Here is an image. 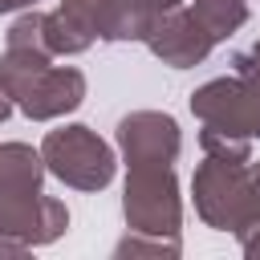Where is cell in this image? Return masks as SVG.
Masks as SVG:
<instances>
[{"mask_svg": "<svg viewBox=\"0 0 260 260\" xmlns=\"http://www.w3.org/2000/svg\"><path fill=\"white\" fill-rule=\"evenodd\" d=\"M41 162L53 179H61L73 191H102V187H110V179L118 171L110 142L98 138V130H89L81 122L49 130L41 138Z\"/></svg>", "mask_w": 260, "mask_h": 260, "instance_id": "1", "label": "cell"}, {"mask_svg": "<svg viewBox=\"0 0 260 260\" xmlns=\"http://www.w3.org/2000/svg\"><path fill=\"white\" fill-rule=\"evenodd\" d=\"M122 211L130 232L146 236H179L183 228V195L175 167H126Z\"/></svg>", "mask_w": 260, "mask_h": 260, "instance_id": "2", "label": "cell"}, {"mask_svg": "<svg viewBox=\"0 0 260 260\" xmlns=\"http://www.w3.org/2000/svg\"><path fill=\"white\" fill-rule=\"evenodd\" d=\"M69 211L45 191H0V256H24L41 244L61 240Z\"/></svg>", "mask_w": 260, "mask_h": 260, "instance_id": "3", "label": "cell"}, {"mask_svg": "<svg viewBox=\"0 0 260 260\" xmlns=\"http://www.w3.org/2000/svg\"><path fill=\"white\" fill-rule=\"evenodd\" d=\"M195 215L215 232H240L248 203V162H232L219 154H203L191 179Z\"/></svg>", "mask_w": 260, "mask_h": 260, "instance_id": "4", "label": "cell"}, {"mask_svg": "<svg viewBox=\"0 0 260 260\" xmlns=\"http://www.w3.org/2000/svg\"><path fill=\"white\" fill-rule=\"evenodd\" d=\"M191 114L228 138H260V89H252L244 77H215L191 93Z\"/></svg>", "mask_w": 260, "mask_h": 260, "instance_id": "5", "label": "cell"}, {"mask_svg": "<svg viewBox=\"0 0 260 260\" xmlns=\"http://www.w3.org/2000/svg\"><path fill=\"white\" fill-rule=\"evenodd\" d=\"M118 150L126 167H175L183 150L179 122L162 110H134L118 122Z\"/></svg>", "mask_w": 260, "mask_h": 260, "instance_id": "6", "label": "cell"}, {"mask_svg": "<svg viewBox=\"0 0 260 260\" xmlns=\"http://www.w3.org/2000/svg\"><path fill=\"white\" fill-rule=\"evenodd\" d=\"M146 49L162 65H171V69H191V65H203L207 61V53L215 49V41L195 20V12L179 4V8H167V12L154 16V24L146 32Z\"/></svg>", "mask_w": 260, "mask_h": 260, "instance_id": "7", "label": "cell"}, {"mask_svg": "<svg viewBox=\"0 0 260 260\" xmlns=\"http://www.w3.org/2000/svg\"><path fill=\"white\" fill-rule=\"evenodd\" d=\"M81 102H85V73L73 69V65H49V69H41L12 98V106H20V114L32 118V122H53L61 114H73Z\"/></svg>", "mask_w": 260, "mask_h": 260, "instance_id": "8", "label": "cell"}, {"mask_svg": "<svg viewBox=\"0 0 260 260\" xmlns=\"http://www.w3.org/2000/svg\"><path fill=\"white\" fill-rule=\"evenodd\" d=\"M93 41H98L93 0H61L53 12H45V45L53 57H77Z\"/></svg>", "mask_w": 260, "mask_h": 260, "instance_id": "9", "label": "cell"}, {"mask_svg": "<svg viewBox=\"0 0 260 260\" xmlns=\"http://www.w3.org/2000/svg\"><path fill=\"white\" fill-rule=\"evenodd\" d=\"M102 41H146L158 8L150 0H93Z\"/></svg>", "mask_w": 260, "mask_h": 260, "instance_id": "10", "label": "cell"}, {"mask_svg": "<svg viewBox=\"0 0 260 260\" xmlns=\"http://www.w3.org/2000/svg\"><path fill=\"white\" fill-rule=\"evenodd\" d=\"M41 150L28 142H0V191H45Z\"/></svg>", "mask_w": 260, "mask_h": 260, "instance_id": "11", "label": "cell"}, {"mask_svg": "<svg viewBox=\"0 0 260 260\" xmlns=\"http://www.w3.org/2000/svg\"><path fill=\"white\" fill-rule=\"evenodd\" d=\"M195 20L211 32V41H228L236 28L248 24V0H191Z\"/></svg>", "mask_w": 260, "mask_h": 260, "instance_id": "12", "label": "cell"}, {"mask_svg": "<svg viewBox=\"0 0 260 260\" xmlns=\"http://www.w3.org/2000/svg\"><path fill=\"white\" fill-rule=\"evenodd\" d=\"M179 252H183L179 236H146V232H130L114 248V256H179Z\"/></svg>", "mask_w": 260, "mask_h": 260, "instance_id": "13", "label": "cell"}, {"mask_svg": "<svg viewBox=\"0 0 260 260\" xmlns=\"http://www.w3.org/2000/svg\"><path fill=\"white\" fill-rule=\"evenodd\" d=\"M199 146H203V154H219V158H232V162H248L252 158V142L248 138H228V134H219V130H199Z\"/></svg>", "mask_w": 260, "mask_h": 260, "instance_id": "14", "label": "cell"}, {"mask_svg": "<svg viewBox=\"0 0 260 260\" xmlns=\"http://www.w3.org/2000/svg\"><path fill=\"white\" fill-rule=\"evenodd\" d=\"M248 228H260V162H252L248 158V203H244V223H240V232H248ZM236 236V232H232Z\"/></svg>", "mask_w": 260, "mask_h": 260, "instance_id": "15", "label": "cell"}, {"mask_svg": "<svg viewBox=\"0 0 260 260\" xmlns=\"http://www.w3.org/2000/svg\"><path fill=\"white\" fill-rule=\"evenodd\" d=\"M232 65H236V77H244L252 89H260V41H252L248 49H240L232 57Z\"/></svg>", "mask_w": 260, "mask_h": 260, "instance_id": "16", "label": "cell"}, {"mask_svg": "<svg viewBox=\"0 0 260 260\" xmlns=\"http://www.w3.org/2000/svg\"><path fill=\"white\" fill-rule=\"evenodd\" d=\"M236 240H240V248H244V256H248V260H260V228L236 232Z\"/></svg>", "mask_w": 260, "mask_h": 260, "instance_id": "17", "label": "cell"}, {"mask_svg": "<svg viewBox=\"0 0 260 260\" xmlns=\"http://www.w3.org/2000/svg\"><path fill=\"white\" fill-rule=\"evenodd\" d=\"M16 8H37V0H0V12H16Z\"/></svg>", "mask_w": 260, "mask_h": 260, "instance_id": "18", "label": "cell"}, {"mask_svg": "<svg viewBox=\"0 0 260 260\" xmlns=\"http://www.w3.org/2000/svg\"><path fill=\"white\" fill-rule=\"evenodd\" d=\"M8 114H12V98H8V93H4V85H0V122H4Z\"/></svg>", "mask_w": 260, "mask_h": 260, "instance_id": "19", "label": "cell"}, {"mask_svg": "<svg viewBox=\"0 0 260 260\" xmlns=\"http://www.w3.org/2000/svg\"><path fill=\"white\" fill-rule=\"evenodd\" d=\"M150 4H154V8H158V12H167V8H179V4H183V0H150Z\"/></svg>", "mask_w": 260, "mask_h": 260, "instance_id": "20", "label": "cell"}]
</instances>
